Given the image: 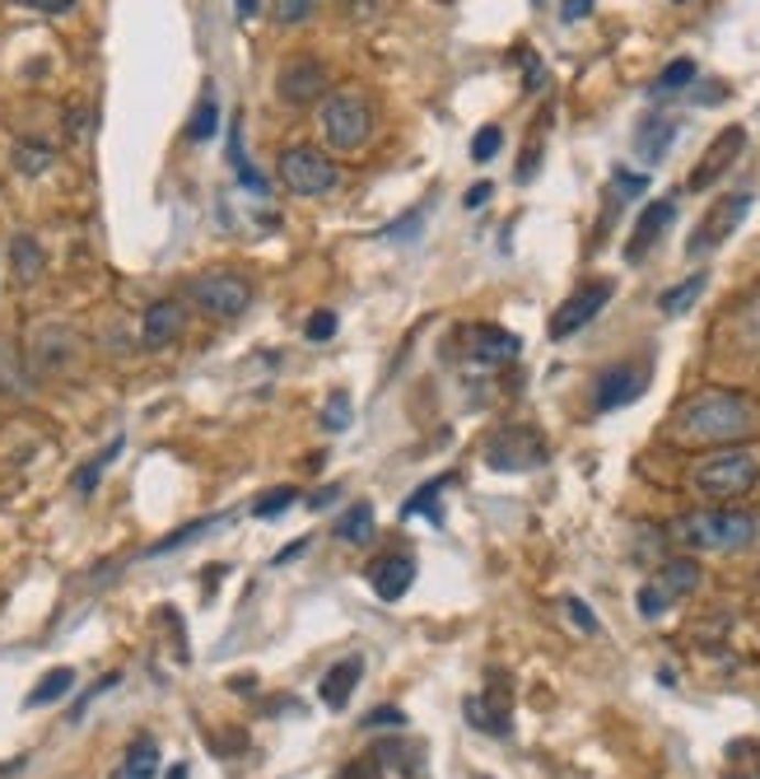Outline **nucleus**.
Segmentation results:
<instances>
[{"mask_svg": "<svg viewBox=\"0 0 760 779\" xmlns=\"http://www.w3.org/2000/svg\"><path fill=\"white\" fill-rule=\"evenodd\" d=\"M751 425H756V412L742 393H700L681 412L676 430L691 443H737L751 435Z\"/></svg>", "mask_w": 760, "mask_h": 779, "instance_id": "nucleus-1", "label": "nucleus"}, {"mask_svg": "<svg viewBox=\"0 0 760 779\" xmlns=\"http://www.w3.org/2000/svg\"><path fill=\"white\" fill-rule=\"evenodd\" d=\"M672 537L691 551H742L760 537V518L751 509H695L672 523Z\"/></svg>", "mask_w": 760, "mask_h": 779, "instance_id": "nucleus-2", "label": "nucleus"}, {"mask_svg": "<svg viewBox=\"0 0 760 779\" xmlns=\"http://www.w3.org/2000/svg\"><path fill=\"white\" fill-rule=\"evenodd\" d=\"M760 481V458L747 453V448H724L695 467V491L709 500H742L756 491Z\"/></svg>", "mask_w": 760, "mask_h": 779, "instance_id": "nucleus-3", "label": "nucleus"}, {"mask_svg": "<svg viewBox=\"0 0 760 779\" xmlns=\"http://www.w3.org/2000/svg\"><path fill=\"white\" fill-rule=\"evenodd\" d=\"M322 135H327V145L341 154L360 150L368 135H374V108H368L360 89H341L322 103Z\"/></svg>", "mask_w": 760, "mask_h": 779, "instance_id": "nucleus-4", "label": "nucleus"}, {"mask_svg": "<svg viewBox=\"0 0 760 779\" xmlns=\"http://www.w3.org/2000/svg\"><path fill=\"white\" fill-rule=\"evenodd\" d=\"M546 458H551V448L532 425H504L485 443V467H495V472H537Z\"/></svg>", "mask_w": 760, "mask_h": 779, "instance_id": "nucleus-5", "label": "nucleus"}, {"mask_svg": "<svg viewBox=\"0 0 760 779\" xmlns=\"http://www.w3.org/2000/svg\"><path fill=\"white\" fill-rule=\"evenodd\" d=\"M751 191H733V197H718L709 210H705V220H700L691 229V243H686V257H709V252H718L737 229H742V220L751 216Z\"/></svg>", "mask_w": 760, "mask_h": 779, "instance_id": "nucleus-6", "label": "nucleus"}, {"mask_svg": "<svg viewBox=\"0 0 760 779\" xmlns=\"http://www.w3.org/2000/svg\"><path fill=\"white\" fill-rule=\"evenodd\" d=\"M276 173H280V183L295 191V197H327V191L337 187V164H331L327 154L313 150V145H289V150H280Z\"/></svg>", "mask_w": 760, "mask_h": 779, "instance_id": "nucleus-7", "label": "nucleus"}, {"mask_svg": "<svg viewBox=\"0 0 760 779\" xmlns=\"http://www.w3.org/2000/svg\"><path fill=\"white\" fill-rule=\"evenodd\" d=\"M649 378H653V364L649 360H620L612 369H602L597 383H593V406L597 412H616V406H630L649 393Z\"/></svg>", "mask_w": 760, "mask_h": 779, "instance_id": "nucleus-8", "label": "nucleus"}, {"mask_svg": "<svg viewBox=\"0 0 760 779\" xmlns=\"http://www.w3.org/2000/svg\"><path fill=\"white\" fill-rule=\"evenodd\" d=\"M191 299L210 318H239L252 304V285L243 276H233V271H206V276L191 281Z\"/></svg>", "mask_w": 760, "mask_h": 779, "instance_id": "nucleus-9", "label": "nucleus"}, {"mask_svg": "<svg viewBox=\"0 0 760 779\" xmlns=\"http://www.w3.org/2000/svg\"><path fill=\"white\" fill-rule=\"evenodd\" d=\"M612 295H616V285L612 281H583L570 299H564L560 308H555V318H551V337L555 341H564V337H574V332H583L602 308L612 304Z\"/></svg>", "mask_w": 760, "mask_h": 779, "instance_id": "nucleus-10", "label": "nucleus"}, {"mask_svg": "<svg viewBox=\"0 0 760 779\" xmlns=\"http://www.w3.org/2000/svg\"><path fill=\"white\" fill-rule=\"evenodd\" d=\"M276 94H280V103L289 108H308V103H318L322 94H327V66L318 62V56H289V62L280 66L276 75Z\"/></svg>", "mask_w": 760, "mask_h": 779, "instance_id": "nucleus-11", "label": "nucleus"}, {"mask_svg": "<svg viewBox=\"0 0 760 779\" xmlns=\"http://www.w3.org/2000/svg\"><path fill=\"white\" fill-rule=\"evenodd\" d=\"M742 150H747V127H724V131L714 135V145L700 154V164H695V173L686 178V187H691V191L714 187V183L737 164V154H742Z\"/></svg>", "mask_w": 760, "mask_h": 779, "instance_id": "nucleus-12", "label": "nucleus"}, {"mask_svg": "<svg viewBox=\"0 0 760 779\" xmlns=\"http://www.w3.org/2000/svg\"><path fill=\"white\" fill-rule=\"evenodd\" d=\"M364 579L383 602H397V597L411 593V583H416V556L411 551H387V556H378L374 564H368Z\"/></svg>", "mask_w": 760, "mask_h": 779, "instance_id": "nucleus-13", "label": "nucleus"}, {"mask_svg": "<svg viewBox=\"0 0 760 779\" xmlns=\"http://www.w3.org/2000/svg\"><path fill=\"white\" fill-rule=\"evenodd\" d=\"M518 337L514 332H504V327H472L466 332V355H472V364H481V369H499V364H509L514 355H518Z\"/></svg>", "mask_w": 760, "mask_h": 779, "instance_id": "nucleus-14", "label": "nucleus"}, {"mask_svg": "<svg viewBox=\"0 0 760 779\" xmlns=\"http://www.w3.org/2000/svg\"><path fill=\"white\" fill-rule=\"evenodd\" d=\"M672 220H676V201H672V197H662V201L645 206V216L635 220V233H630V248H626V257H630V262H645L649 252H653V243H658L662 233L672 229Z\"/></svg>", "mask_w": 760, "mask_h": 779, "instance_id": "nucleus-15", "label": "nucleus"}, {"mask_svg": "<svg viewBox=\"0 0 760 779\" xmlns=\"http://www.w3.org/2000/svg\"><path fill=\"white\" fill-rule=\"evenodd\" d=\"M462 714H466V724L481 728V733H491V737H509V728H514V718H509V695H504V691L466 695V700H462Z\"/></svg>", "mask_w": 760, "mask_h": 779, "instance_id": "nucleus-16", "label": "nucleus"}, {"mask_svg": "<svg viewBox=\"0 0 760 779\" xmlns=\"http://www.w3.org/2000/svg\"><path fill=\"white\" fill-rule=\"evenodd\" d=\"M360 677H364V658L360 654H350V658H341V663H331L322 672V705L341 714L350 705V695L360 691Z\"/></svg>", "mask_w": 760, "mask_h": 779, "instance_id": "nucleus-17", "label": "nucleus"}, {"mask_svg": "<svg viewBox=\"0 0 760 779\" xmlns=\"http://www.w3.org/2000/svg\"><path fill=\"white\" fill-rule=\"evenodd\" d=\"M676 122L672 117H645V122H639V131H635V154L645 164H662L668 160V150L676 145Z\"/></svg>", "mask_w": 760, "mask_h": 779, "instance_id": "nucleus-18", "label": "nucleus"}, {"mask_svg": "<svg viewBox=\"0 0 760 779\" xmlns=\"http://www.w3.org/2000/svg\"><path fill=\"white\" fill-rule=\"evenodd\" d=\"M183 332V304L178 299H159V304H150L145 308V322H141V337L150 350H159L168 341H178Z\"/></svg>", "mask_w": 760, "mask_h": 779, "instance_id": "nucleus-19", "label": "nucleus"}, {"mask_svg": "<svg viewBox=\"0 0 760 779\" xmlns=\"http://www.w3.org/2000/svg\"><path fill=\"white\" fill-rule=\"evenodd\" d=\"M700 579H705V574H700V564H695V560H668V564L658 570L653 589H658L662 597H668V602H681V597H691V593L700 589Z\"/></svg>", "mask_w": 760, "mask_h": 779, "instance_id": "nucleus-20", "label": "nucleus"}, {"mask_svg": "<svg viewBox=\"0 0 760 779\" xmlns=\"http://www.w3.org/2000/svg\"><path fill=\"white\" fill-rule=\"evenodd\" d=\"M159 775V743L145 733V737H135L131 751H126V766L117 770V779H154Z\"/></svg>", "mask_w": 760, "mask_h": 779, "instance_id": "nucleus-21", "label": "nucleus"}, {"mask_svg": "<svg viewBox=\"0 0 760 779\" xmlns=\"http://www.w3.org/2000/svg\"><path fill=\"white\" fill-rule=\"evenodd\" d=\"M378 528V518H374V504H350V514L337 523V541H345V547H360V541H368Z\"/></svg>", "mask_w": 760, "mask_h": 779, "instance_id": "nucleus-22", "label": "nucleus"}, {"mask_svg": "<svg viewBox=\"0 0 760 779\" xmlns=\"http://www.w3.org/2000/svg\"><path fill=\"white\" fill-rule=\"evenodd\" d=\"M705 285H709V276H700V271H695V276H686L681 285L662 289V295H658V308H662V314H668V318H681V314H686V308H691L700 295H705Z\"/></svg>", "mask_w": 760, "mask_h": 779, "instance_id": "nucleus-23", "label": "nucleus"}, {"mask_svg": "<svg viewBox=\"0 0 760 779\" xmlns=\"http://www.w3.org/2000/svg\"><path fill=\"white\" fill-rule=\"evenodd\" d=\"M75 687V672L70 668H52L43 681H37V687L29 691V700L24 705L29 710H43V705H56V700H66V691Z\"/></svg>", "mask_w": 760, "mask_h": 779, "instance_id": "nucleus-24", "label": "nucleus"}, {"mask_svg": "<svg viewBox=\"0 0 760 779\" xmlns=\"http://www.w3.org/2000/svg\"><path fill=\"white\" fill-rule=\"evenodd\" d=\"M10 266H14L19 281H37V276H43V248H37V239L19 233V239L10 243Z\"/></svg>", "mask_w": 760, "mask_h": 779, "instance_id": "nucleus-25", "label": "nucleus"}, {"mask_svg": "<svg viewBox=\"0 0 760 779\" xmlns=\"http://www.w3.org/2000/svg\"><path fill=\"white\" fill-rule=\"evenodd\" d=\"M216 131H220V103H216V89H206L201 103H197V112H191V122H187V141L201 145V141H210Z\"/></svg>", "mask_w": 760, "mask_h": 779, "instance_id": "nucleus-26", "label": "nucleus"}, {"mask_svg": "<svg viewBox=\"0 0 760 779\" xmlns=\"http://www.w3.org/2000/svg\"><path fill=\"white\" fill-rule=\"evenodd\" d=\"M686 85H695V62H691V56H676V62L649 85V94H653V99H668V94H681Z\"/></svg>", "mask_w": 760, "mask_h": 779, "instance_id": "nucleus-27", "label": "nucleus"}, {"mask_svg": "<svg viewBox=\"0 0 760 779\" xmlns=\"http://www.w3.org/2000/svg\"><path fill=\"white\" fill-rule=\"evenodd\" d=\"M56 164V154L47 145H33V141H19L14 145V168L24 173V178H37V173H47Z\"/></svg>", "mask_w": 760, "mask_h": 779, "instance_id": "nucleus-28", "label": "nucleus"}, {"mask_svg": "<svg viewBox=\"0 0 760 779\" xmlns=\"http://www.w3.org/2000/svg\"><path fill=\"white\" fill-rule=\"evenodd\" d=\"M220 523H224V518H201V523H187V528H178V533H168L164 541H154V547H150L145 556L154 560V556H168V551H183V547H187V541H191V537H201V533H210V528H220Z\"/></svg>", "mask_w": 760, "mask_h": 779, "instance_id": "nucleus-29", "label": "nucleus"}, {"mask_svg": "<svg viewBox=\"0 0 760 779\" xmlns=\"http://www.w3.org/2000/svg\"><path fill=\"white\" fill-rule=\"evenodd\" d=\"M295 504H299L295 485H276V491L257 495V504H252V518H280L285 509H295Z\"/></svg>", "mask_w": 760, "mask_h": 779, "instance_id": "nucleus-30", "label": "nucleus"}, {"mask_svg": "<svg viewBox=\"0 0 760 779\" xmlns=\"http://www.w3.org/2000/svg\"><path fill=\"white\" fill-rule=\"evenodd\" d=\"M117 453H122V439H112V443L103 448V453H99V458H89V462L80 467V472H75V491H85V495H89V491H93V485H99V476H103V467H108V462H112Z\"/></svg>", "mask_w": 760, "mask_h": 779, "instance_id": "nucleus-31", "label": "nucleus"}, {"mask_svg": "<svg viewBox=\"0 0 760 779\" xmlns=\"http://www.w3.org/2000/svg\"><path fill=\"white\" fill-rule=\"evenodd\" d=\"M448 485V476H439V481H430V485H420V491L406 500V509H401V518H416V514H430L434 523H439V491Z\"/></svg>", "mask_w": 760, "mask_h": 779, "instance_id": "nucleus-32", "label": "nucleus"}, {"mask_svg": "<svg viewBox=\"0 0 760 779\" xmlns=\"http://www.w3.org/2000/svg\"><path fill=\"white\" fill-rule=\"evenodd\" d=\"M499 145H504V131H499V127H481L476 141H472V160H476V164H491L495 154H499Z\"/></svg>", "mask_w": 760, "mask_h": 779, "instance_id": "nucleus-33", "label": "nucleus"}, {"mask_svg": "<svg viewBox=\"0 0 760 779\" xmlns=\"http://www.w3.org/2000/svg\"><path fill=\"white\" fill-rule=\"evenodd\" d=\"M318 10V0H276V19L280 24H308Z\"/></svg>", "mask_w": 760, "mask_h": 779, "instance_id": "nucleus-34", "label": "nucleus"}, {"mask_svg": "<svg viewBox=\"0 0 760 779\" xmlns=\"http://www.w3.org/2000/svg\"><path fill=\"white\" fill-rule=\"evenodd\" d=\"M420 224H425V210H411V216H401L397 224H387V239H393V243H416Z\"/></svg>", "mask_w": 760, "mask_h": 779, "instance_id": "nucleus-35", "label": "nucleus"}, {"mask_svg": "<svg viewBox=\"0 0 760 779\" xmlns=\"http://www.w3.org/2000/svg\"><path fill=\"white\" fill-rule=\"evenodd\" d=\"M345 420H350V397L345 393H331V402H327V412H322V430H345Z\"/></svg>", "mask_w": 760, "mask_h": 779, "instance_id": "nucleus-36", "label": "nucleus"}, {"mask_svg": "<svg viewBox=\"0 0 760 779\" xmlns=\"http://www.w3.org/2000/svg\"><path fill=\"white\" fill-rule=\"evenodd\" d=\"M304 337L308 341H331V337H337V314H327V308H322V314H313V318H308V327H304Z\"/></svg>", "mask_w": 760, "mask_h": 779, "instance_id": "nucleus-37", "label": "nucleus"}, {"mask_svg": "<svg viewBox=\"0 0 760 779\" xmlns=\"http://www.w3.org/2000/svg\"><path fill=\"white\" fill-rule=\"evenodd\" d=\"M341 779H383V766H378V756H355V761H345Z\"/></svg>", "mask_w": 760, "mask_h": 779, "instance_id": "nucleus-38", "label": "nucleus"}, {"mask_svg": "<svg viewBox=\"0 0 760 779\" xmlns=\"http://www.w3.org/2000/svg\"><path fill=\"white\" fill-rule=\"evenodd\" d=\"M612 187L620 191V197H639V191L649 187V178H645V173H626V168H616V173H612Z\"/></svg>", "mask_w": 760, "mask_h": 779, "instance_id": "nucleus-39", "label": "nucleus"}, {"mask_svg": "<svg viewBox=\"0 0 760 779\" xmlns=\"http://www.w3.org/2000/svg\"><path fill=\"white\" fill-rule=\"evenodd\" d=\"M668 607H672V602H668V597H662V593L653 589V583H645V589H639V612H645L649 621H658V616H662V612H668Z\"/></svg>", "mask_w": 760, "mask_h": 779, "instance_id": "nucleus-40", "label": "nucleus"}, {"mask_svg": "<svg viewBox=\"0 0 760 779\" xmlns=\"http://www.w3.org/2000/svg\"><path fill=\"white\" fill-rule=\"evenodd\" d=\"M364 728H406V714L397 705H383L374 714H364Z\"/></svg>", "mask_w": 760, "mask_h": 779, "instance_id": "nucleus-41", "label": "nucleus"}, {"mask_svg": "<svg viewBox=\"0 0 760 779\" xmlns=\"http://www.w3.org/2000/svg\"><path fill=\"white\" fill-rule=\"evenodd\" d=\"M564 612L574 616V626L579 630H588V635H597V616L588 612V602H579V597H564Z\"/></svg>", "mask_w": 760, "mask_h": 779, "instance_id": "nucleus-42", "label": "nucleus"}, {"mask_svg": "<svg viewBox=\"0 0 760 779\" xmlns=\"http://www.w3.org/2000/svg\"><path fill=\"white\" fill-rule=\"evenodd\" d=\"M14 6H24V10H37V14H66L75 0H14Z\"/></svg>", "mask_w": 760, "mask_h": 779, "instance_id": "nucleus-43", "label": "nucleus"}, {"mask_svg": "<svg viewBox=\"0 0 760 779\" xmlns=\"http://www.w3.org/2000/svg\"><path fill=\"white\" fill-rule=\"evenodd\" d=\"M588 14H593V0H564V6H560L564 24H579V19H588Z\"/></svg>", "mask_w": 760, "mask_h": 779, "instance_id": "nucleus-44", "label": "nucleus"}, {"mask_svg": "<svg viewBox=\"0 0 760 779\" xmlns=\"http://www.w3.org/2000/svg\"><path fill=\"white\" fill-rule=\"evenodd\" d=\"M491 197H495V187H491V183H476V187H466V197H462V206H466V210H481V206H485V201H491Z\"/></svg>", "mask_w": 760, "mask_h": 779, "instance_id": "nucleus-45", "label": "nucleus"}, {"mask_svg": "<svg viewBox=\"0 0 760 779\" xmlns=\"http://www.w3.org/2000/svg\"><path fill=\"white\" fill-rule=\"evenodd\" d=\"M518 56H522V66H528V89H541L546 70H541V62H537V52H532V47H522Z\"/></svg>", "mask_w": 760, "mask_h": 779, "instance_id": "nucleus-46", "label": "nucleus"}, {"mask_svg": "<svg viewBox=\"0 0 760 779\" xmlns=\"http://www.w3.org/2000/svg\"><path fill=\"white\" fill-rule=\"evenodd\" d=\"M308 541H313V537H299V541H295V547H285V551H276V556H271V564H285V560H299V556L308 551Z\"/></svg>", "mask_w": 760, "mask_h": 779, "instance_id": "nucleus-47", "label": "nucleus"}, {"mask_svg": "<svg viewBox=\"0 0 760 779\" xmlns=\"http://www.w3.org/2000/svg\"><path fill=\"white\" fill-rule=\"evenodd\" d=\"M695 99H700V103H724V85H705V89L695 94Z\"/></svg>", "mask_w": 760, "mask_h": 779, "instance_id": "nucleus-48", "label": "nucleus"}, {"mask_svg": "<svg viewBox=\"0 0 760 779\" xmlns=\"http://www.w3.org/2000/svg\"><path fill=\"white\" fill-rule=\"evenodd\" d=\"M257 6H262V0H233V14H239V19H252V14H257Z\"/></svg>", "mask_w": 760, "mask_h": 779, "instance_id": "nucleus-49", "label": "nucleus"}, {"mask_svg": "<svg viewBox=\"0 0 760 779\" xmlns=\"http://www.w3.org/2000/svg\"><path fill=\"white\" fill-rule=\"evenodd\" d=\"M327 500H337V485H327V491L313 495V509H327Z\"/></svg>", "mask_w": 760, "mask_h": 779, "instance_id": "nucleus-50", "label": "nucleus"}, {"mask_svg": "<svg viewBox=\"0 0 760 779\" xmlns=\"http://www.w3.org/2000/svg\"><path fill=\"white\" fill-rule=\"evenodd\" d=\"M70 135H85V112H80V108L70 112Z\"/></svg>", "mask_w": 760, "mask_h": 779, "instance_id": "nucleus-51", "label": "nucleus"}, {"mask_svg": "<svg viewBox=\"0 0 760 779\" xmlns=\"http://www.w3.org/2000/svg\"><path fill=\"white\" fill-rule=\"evenodd\" d=\"M168 779H187V766H173V770H168Z\"/></svg>", "mask_w": 760, "mask_h": 779, "instance_id": "nucleus-52", "label": "nucleus"}, {"mask_svg": "<svg viewBox=\"0 0 760 779\" xmlns=\"http://www.w3.org/2000/svg\"><path fill=\"white\" fill-rule=\"evenodd\" d=\"M532 6H541V0H532Z\"/></svg>", "mask_w": 760, "mask_h": 779, "instance_id": "nucleus-53", "label": "nucleus"}, {"mask_svg": "<svg viewBox=\"0 0 760 779\" xmlns=\"http://www.w3.org/2000/svg\"><path fill=\"white\" fill-rule=\"evenodd\" d=\"M676 6H681V0H676Z\"/></svg>", "mask_w": 760, "mask_h": 779, "instance_id": "nucleus-54", "label": "nucleus"}]
</instances>
